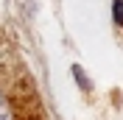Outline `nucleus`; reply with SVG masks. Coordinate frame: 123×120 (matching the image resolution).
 Segmentation results:
<instances>
[{
    "instance_id": "obj_3",
    "label": "nucleus",
    "mask_w": 123,
    "mask_h": 120,
    "mask_svg": "<svg viewBox=\"0 0 123 120\" xmlns=\"http://www.w3.org/2000/svg\"><path fill=\"white\" fill-rule=\"evenodd\" d=\"M112 11H115V20L123 25V0H115L112 3Z\"/></svg>"
},
{
    "instance_id": "obj_1",
    "label": "nucleus",
    "mask_w": 123,
    "mask_h": 120,
    "mask_svg": "<svg viewBox=\"0 0 123 120\" xmlns=\"http://www.w3.org/2000/svg\"><path fill=\"white\" fill-rule=\"evenodd\" d=\"M0 120H50L28 61L0 28Z\"/></svg>"
},
{
    "instance_id": "obj_2",
    "label": "nucleus",
    "mask_w": 123,
    "mask_h": 120,
    "mask_svg": "<svg viewBox=\"0 0 123 120\" xmlns=\"http://www.w3.org/2000/svg\"><path fill=\"white\" fill-rule=\"evenodd\" d=\"M73 75H76V78H78V84H81L84 90H90V78H87V75H84V70L78 67V64H73Z\"/></svg>"
}]
</instances>
